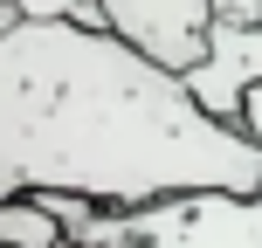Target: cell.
Returning <instances> with one entry per match:
<instances>
[{"label":"cell","instance_id":"1","mask_svg":"<svg viewBox=\"0 0 262 248\" xmlns=\"http://www.w3.org/2000/svg\"><path fill=\"white\" fill-rule=\"evenodd\" d=\"M14 193H83L118 214L200 193L262 200V145L111 28L21 21L0 41V200Z\"/></svg>","mask_w":262,"mask_h":248},{"label":"cell","instance_id":"2","mask_svg":"<svg viewBox=\"0 0 262 248\" xmlns=\"http://www.w3.org/2000/svg\"><path fill=\"white\" fill-rule=\"evenodd\" d=\"M104 28L145 62L186 76L214 41V0H104Z\"/></svg>","mask_w":262,"mask_h":248},{"label":"cell","instance_id":"3","mask_svg":"<svg viewBox=\"0 0 262 248\" xmlns=\"http://www.w3.org/2000/svg\"><path fill=\"white\" fill-rule=\"evenodd\" d=\"M186 90L207 118L235 124L242 131V104L262 90V21L242 28V21H214V41L200 55V69H186Z\"/></svg>","mask_w":262,"mask_h":248},{"label":"cell","instance_id":"4","mask_svg":"<svg viewBox=\"0 0 262 248\" xmlns=\"http://www.w3.org/2000/svg\"><path fill=\"white\" fill-rule=\"evenodd\" d=\"M0 241L7 248H62L69 235L55 214H41L35 193H14V200H0Z\"/></svg>","mask_w":262,"mask_h":248},{"label":"cell","instance_id":"5","mask_svg":"<svg viewBox=\"0 0 262 248\" xmlns=\"http://www.w3.org/2000/svg\"><path fill=\"white\" fill-rule=\"evenodd\" d=\"M21 7V21H69L76 7H90V0H14Z\"/></svg>","mask_w":262,"mask_h":248},{"label":"cell","instance_id":"6","mask_svg":"<svg viewBox=\"0 0 262 248\" xmlns=\"http://www.w3.org/2000/svg\"><path fill=\"white\" fill-rule=\"evenodd\" d=\"M214 21H242V28H255V21H262V0H214Z\"/></svg>","mask_w":262,"mask_h":248},{"label":"cell","instance_id":"7","mask_svg":"<svg viewBox=\"0 0 262 248\" xmlns=\"http://www.w3.org/2000/svg\"><path fill=\"white\" fill-rule=\"evenodd\" d=\"M14 28H21V7H14V0H0V41H7Z\"/></svg>","mask_w":262,"mask_h":248}]
</instances>
